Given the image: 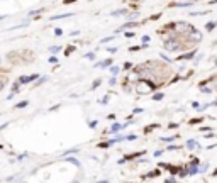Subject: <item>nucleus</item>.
I'll use <instances>...</instances> for the list:
<instances>
[{
    "label": "nucleus",
    "instance_id": "nucleus-5",
    "mask_svg": "<svg viewBox=\"0 0 217 183\" xmlns=\"http://www.w3.org/2000/svg\"><path fill=\"white\" fill-rule=\"evenodd\" d=\"M129 14L127 9H119V10H114V12H110V15H114V17H119V15H126Z\"/></svg>",
    "mask_w": 217,
    "mask_h": 183
},
{
    "label": "nucleus",
    "instance_id": "nucleus-11",
    "mask_svg": "<svg viewBox=\"0 0 217 183\" xmlns=\"http://www.w3.org/2000/svg\"><path fill=\"white\" fill-rule=\"evenodd\" d=\"M61 48H63V46H51L49 53H53V54H54V53H59V51H61Z\"/></svg>",
    "mask_w": 217,
    "mask_h": 183
},
{
    "label": "nucleus",
    "instance_id": "nucleus-22",
    "mask_svg": "<svg viewBox=\"0 0 217 183\" xmlns=\"http://www.w3.org/2000/svg\"><path fill=\"white\" fill-rule=\"evenodd\" d=\"M163 93H154V100H161V98H163Z\"/></svg>",
    "mask_w": 217,
    "mask_h": 183
},
{
    "label": "nucleus",
    "instance_id": "nucleus-10",
    "mask_svg": "<svg viewBox=\"0 0 217 183\" xmlns=\"http://www.w3.org/2000/svg\"><path fill=\"white\" fill-rule=\"evenodd\" d=\"M122 127H124V125H120V124H114L112 127H110V132H119V131H120Z\"/></svg>",
    "mask_w": 217,
    "mask_h": 183
},
{
    "label": "nucleus",
    "instance_id": "nucleus-13",
    "mask_svg": "<svg viewBox=\"0 0 217 183\" xmlns=\"http://www.w3.org/2000/svg\"><path fill=\"white\" fill-rule=\"evenodd\" d=\"M100 83H102V80H100V78H97V80H95V81L92 83V88H97V87L100 85Z\"/></svg>",
    "mask_w": 217,
    "mask_h": 183
},
{
    "label": "nucleus",
    "instance_id": "nucleus-32",
    "mask_svg": "<svg viewBox=\"0 0 217 183\" xmlns=\"http://www.w3.org/2000/svg\"><path fill=\"white\" fill-rule=\"evenodd\" d=\"M216 65H217V59H216Z\"/></svg>",
    "mask_w": 217,
    "mask_h": 183
},
{
    "label": "nucleus",
    "instance_id": "nucleus-24",
    "mask_svg": "<svg viewBox=\"0 0 217 183\" xmlns=\"http://www.w3.org/2000/svg\"><path fill=\"white\" fill-rule=\"evenodd\" d=\"M114 39V36H109V38H104L102 39V42H109V41H112Z\"/></svg>",
    "mask_w": 217,
    "mask_h": 183
},
{
    "label": "nucleus",
    "instance_id": "nucleus-27",
    "mask_svg": "<svg viewBox=\"0 0 217 183\" xmlns=\"http://www.w3.org/2000/svg\"><path fill=\"white\" fill-rule=\"evenodd\" d=\"M124 34H126V38H132L134 36V32H124Z\"/></svg>",
    "mask_w": 217,
    "mask_h": 183
},
{
    "label": "nucleus",
    "instance_id": "nucleus-14",
    "mask_svg": "<svg viewBox=\"0 0 217 183\" xmlns=\"http://www.w3.org/2000/svg\"><path fill=\"white\" fill-rule=\"evenodd\" d=\"M42 10H44V9H38V10H31V12H29V15H38V14H41V12H42Z\"/></svg>",
    "mask_w": 217,
    "mask_h": 183
},
{
    "label": "nucleus",
    "instance_id": "nucleus-28",
    "mask_svg": "<svg viewBox=\"0 0 217 183\" xmlns=\"http://www.w3.org/2000/svg\"><path fill=\"white\" fill-rule=\"evenodd\" d=\"M124 68H126V70H129V68H132V65H131V63H126V65H124Z\"/></svg>",
    "mask_w": 217,
    "mask_h": 183
},
{
    "label": "nucleus",
    "instance_id": "nucleus-17",
    "mask_svg": "<svg viewBox=\"0 0 217 183\" xmlns=\"http://www.w3.org/2000/svg\"><path fill=\"white\" fill-rule=\"evenodd\" d=\"M48 61L54 65V63H58V58H56V56H49V59H48Z\"/></svg>",
    "mask_w": 217,
    "mask_h": 183
},
{
    "label": "nucleus",
    "instance_id": "nucleus-8",
    "mask_svg": "<svg viewBox=\"0 0 217 183\" xmlns=\"http://www.w3.org/2000/svg\"><path fill=\"white\" fill-rule=\"evenodd\" d=\"M216 26H217V22H216V20H212V22H207V24H205V29H207V31H214V29H216Z\"/></svg>",
    "mask_w": 217,
    "mask_h": 183
},
{
    "label": "nucleus",
    "instance_id": "nucleus-30",
    "mask_svg": "<svg viewBox=\"0 0 217 183\" xmlns=\"http://www.w3.org/2000/svg\"><path fill=\"white\" fill-rule=\"evenodd\" d=\"M210 3H217V0H212V2H210Z\"/></svg>",
    "mask_w": 217,
    "mask_h": 183
},
{
    "label": "nucleus",
    "instance_id": "nucleus-18",
    "mask_svg": "<svg viewBox=\"0 0 217 183\" xmlns=\"http://www.w3.org/2000/svg\"><path fill=\"white\" fill-rule=\"evenodd\" d=\"M177 137H163L161 141H165V143H171V141H175Z\"/></svg>",
    "mask_w": 217,
    "mask_h": 183
},
{
    "label": "nucleus",
    "instance_id": "nucleus-3",
    "mask_svg": "<svg viewBox=\"0 0 217 183\" xmlns=\"http://www.w3.org/2000/svg\"><path fill=\"white\" fill-rule=\"evenodd\" d=\"M195 3L193 2H180V3H173V7H178V9H185V7H193Z\"/></svg>",
    "mask_w": 217,
    "mask_h": 183
},
{
    "label": "nucleus",
    "instance_id": "nucleus-16",
    "mask_svg": "<svg viewBox=\"0 0 217 183\" xmlns=\"http://www.w3.org/2000/svg\"><path fill=\"white\" fill-rule=\"evenodd\" d=\"M109 53H117V46H110V48H107Z\"/></svg>",
    "mask_w": 217,
    "mask_h": 183
},
{
    "label": "nucleus",
    "instance_id": "nucleus-26",
    "mask_svg": "<svg viewBox=\"0 0 217 183\" xmlns=\"http://www.w3.org/2000/svg\"><path fill=\"white\" fill-rule=\"evenodd\" d=\"M73 2H77V0H63V3H65V5H68V3H73Z\"/></svg>",
    "mask_w": 217,
    "mask_h": 183
},
{
    "label": "nucleus",
    "instance_id": "nucleus-31",
    "mask_svg": "<svg viewBox=\"0 0 217 183\" xmlns=\"http://www.w3.org/2000/svg\"><path fill=\"white\" fill-rule=\"evenodd\" d=\"M0 63H2V58H0Z\"/></svg>",
    "mask_w": 217,
    "mask_h": 183
},
{
    "label": "nucleus",
    "instance_id": "nucleus-20",
    "mask_svg": "<svg viewBox=\"0 0 217 183\" xmlns=\"http://www.w3.org/2000/svg\"><path fill=\"white\" fill-rule=\"evenodd\" d=\"M26 105H27V102H19V104H17V109H24Z\"/></svg>",
    "mask_w": 217,
    "mask_h": 183
},
{
    "label": "nucleus",
    "instance_id": "nucleus-6",
    "mask_svg": "<svg viewBox=\"0 0 217 183\" xmlns=\"http://www.w3.org/2000/svg\"><path fill=\"white\" fill-rule=\"evenodd\" d=\"M193 56H195V49H192L190 53H185V54H182V56H180L178 59H180V61H183V59H192Z\"/></svg>",
    "mask_w": 217,
    "mask_h": 183
},
{
    "label": "nucleus",
    "instance_id": "nucleus-7",
    "mask_svg": "<svg viewBox=\"0 0 217 183\" xmlns=\"http://www.w3.org/2000/svg\"><path fill=\"white\" fill-rule=\"evenodd\" d=\"M112 65V59H105V61H100V63H97L95 66L97 68H109Z\"/></svg>",
    "mask_w": 217,
    "mask_h": 183
},
{
    "label": "nucleus",
    "instance_id": "nucleus-23",
    "mask_svg": "<svg viewBox=\"0 0 217 183\" xmlns=\"http://www.w3.org/2000/svg\"><path fill=\"white\" fill-rule=\"evenodd\" d=\"M109 83H110V87H114V85H115V77L110 78V80H109Z\"/></svg>",
    "mask_w": 217,
    "mask_h": 183
},
{
    "label": "nucleus",
    "instance_id": "nucleus-21",
    "mask_svg": "<svg viewBox=\"0 0 217 183\" xmlns=\"http://www.w3.org/2000/svg\"><path fill=\"white\" fill-rule=\"evenodd\" d=\"M54 34H56V36H63V29H54Z\"/></svg>",
    "mask_w": 217,
    "mask_h": 183
},
{
    "label": "nucleus",
    "instance_id": "nucleus-2",
    "mask_svg": "<svg viewBox=\"0 0 217 183\" xmlns=\"http://www.w3.org/2000/svg\"><path fill=\"white\" fill-rule=\"evenodd\" d=\"M139 24L138 22H136V20H131V22H126V24H122V26H120V27H119L117 29V32H120V31H124V29H132V27H138ZM117 32H115V34H117Z\"/></svg>",
    "mask_w": 217,
    "mask_h": 183
},
{
    "label": "nucleus",
    "instance_id": "nucleus-19",
    "mask_svg": "<svg viewBox=\"0 0 217 183\" xmlns=\"http://www.w3.org/2000/svg\"><path fill=\"white\" fill-rule=\"evenodd\" d=\"M73 49H75V46H71V48H68L66 51H65V54H66V56H68V54H71V53H73Z\"/></svg>",
    "mask_w": 217,
    "mask_h": 183
},
{
    "label": "nucleus",
    "instance_id": "nucleus-1",
    "mask_svg": "<svg viewBox=\"0 0 217 183\" xmlns=\"http://www.w3.org/2000/svg\"><path fill=\"white\" fill-rule=\"evenodd\" d=\"M38 78H39V75L34 73V75H29V77H20L17 81H19L20 85H26V83H31V81H34V80H38Z\"/></svg>",
    "mask_w": 217,
    "mask_h": 183
},
{
    "label": "nucleus",
    "instance_id": "nucleus-25",
    "mask_svg": "<svg viewBox=\"0 0 217 183\" xmlns=\"http://www.w3.org/2000/svg\"><path fill=\"white\" fill-rule=\"evenodd\" d=\"M143 42L148 44V42H149V36H143Z\"/></svg>",
    "mask_w": 217,
    "mask_h": 183
},
{
    "label": "nucleus",
    "instance_id": "nucleus-29",
    "mask_svg": "<svg viewBox=\"0 0 217 183\" xmlns=\"http://www.w3.org/2000/svg\"><path fill=\"white\" fill-rule=\"evenodd\" d=\"M2 19H7V17H5V15H0V20H2Z\"/></svg>",
    "mask_w": 217,
    "mask_h": 183
},
{
    "label": "nucleus",
    "instance_id": "nucleus-12",
    "mask_svg": "<svg viewBox=\"0 0 217 183\" xmlns=\"http://www.w3.org/2000/svg\"><path fill=\"white\" fill-rule=\"evenodd\" d=\"M195 146H197V143H195L193 139H190V141H188V143H187V148H188V149H193Z\"/></svg>",
    "mask_w": 217,
    "mask_h": 183
},
{
    "label": "nucleus",
    "instance_id": "nucleus-4",
    "mask_svg": "<svg viewBox=\"0 0 217 183\" xmlns=\"http://www.w3.org/2000/svg\"><path fill=\"white\" fill-rule=\"evenodd\" d=\"M71 15H75L73 12H66V14H61V15H53L49 20H58V19H66V17H71Z\"/></svg>",
    "mask_w": 217,
    "mask_h": 183
},
{
    "label": "nucleus",
    "instance_id": "nucleus-9",
    "mask_svg": "<svg viewBox=\"0 0 217 183\" xmlns=\"http://www.w3.org/2000/svg\"><path fill=\"white\" fill-rule=\"evenodd\" d=\"M110 73H112V77H117L119 73H120V68L119 66H110Z\"/></svg>",
    "mask_w": 217,
    "mask_h": 183
},
{
    "label": "nucleus",
    "instance_id": "nucleus-15",
    "mask_svg": "<svg viewBox=\"0 0 217 183\" xmlns=\"http://www.w3.org/2000/svg\"><path fill=\"white\" fill-rule=\"evenodd\" d=\"M85 58H87V59H95V53H87Z\"/></svg>",
    "mask_w": 217,
    "mask_h": 183
}]
</instances>
